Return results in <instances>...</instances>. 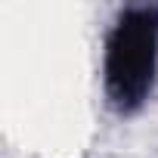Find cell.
<instances>
[{
  "instance_id": "cell-1",
  "label": "cell",
  "mask_w": 158,
  "mask_h": 158,
  "mask_svg": "<svg viewBox=\"0 0 158 158\" xmlns=\"http://www.w3.org/2000/svg\"><path fill=\"white\" fill-rule=\"evenodd\" d=\"M106 96L115 112L143 109L158 74V6H130L106 40Z\"/></svg>"
}]
</instances>
